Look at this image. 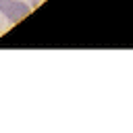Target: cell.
<instances>
[{"label": "cell", "mask_w": 133, "mask_h": 133, "mask_svg": "<svg viewBox=\"0 0 133 133\" xmlns=\"http://www.w3.org/2000/svg\"><path fill=\"white\" fill-rule=\"evenodd\" d=\"M0 12L8 19V23H19L31 12V6L21 0H0Z\"/></svg>", "instance_id": "1"}, {"label": "cell", "mask_w": 133, "mask_h": 133, "mask_svg": "<svg viewBox=\"0 0 133 133\" xmlns=\"http://www.w3.org/2000/svg\"><path fill=\"white\" fill-rule=\"evenodd\" d=\"M42 2H44V0H31V6H33V8H35V6H39V4H42Z\"/></svg>", "instance_id": "2"}]
</instances>
